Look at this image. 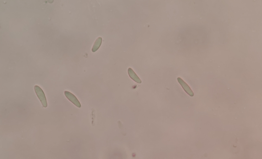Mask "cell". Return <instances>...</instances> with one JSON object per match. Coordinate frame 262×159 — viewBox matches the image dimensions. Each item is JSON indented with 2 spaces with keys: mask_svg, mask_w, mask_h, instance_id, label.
<instances>
[{
  "mask_svg": "<svg viewBox=\"0 0 262 159\" xmlns=\"http://www.w3.org/2000/svg\"><path fill=\"white\" fill-rule=\"evenodd\" d=\"M34 90L37 97L39 98L43 107L47 108V103L44 92L42 88L38 86H35Z\"/></svg>",
  "mask_w": 262,
  "mask_h": 159,
  "instance_id": "6da1fadb",
  "label": "cell"
},
{
  "mask_svg": "<svg viewBox=\"0 0 262 159\" xmlns=\"http://www.w3.org/2000/svg\"><path fill=\"white\" fill-rule=\"evenodd\" d=\"M102 42V38L99 37L96 40L92 49V51L95 52L97 51L100 46Z\"/></svg>",
  "mask_w": 262,
  "mask_h": 159,
  "instance_id": "277c9868",
  "label": "cell"
},
{
  "mask_svg": "<svg viewBox=\"0 0 262 159\" xmlns=\"http://www.w3.org/2000/svg\"><path fill=\"white\" fill-rule=\"evenodd\" d=\"M177 80L186 92L190 96L193 97L194 94L191 88L181 78L178 77Z\"/></svg>",
  "mask_w": 262,
  "mask_h": 159,
  "instance_id": "3957f363",
  "label": "cell"
},
{
  "mask_svg": "<svg viewBox=\"0 0 262 159\" xmlns=\"http://www.w3.org/2000/svg\"><path fill=\"white\" fill-rule=\"evenodd\" d=\"M66 98L78 108L81 107V104L76 97L71 92L66 91L64 92Z\"/></svg>",
  "mask_w": 262,
  "mask_h": 159,
  "instance_id": "7a4b0ae2",
  "label": "cell"
}]
</instances>
